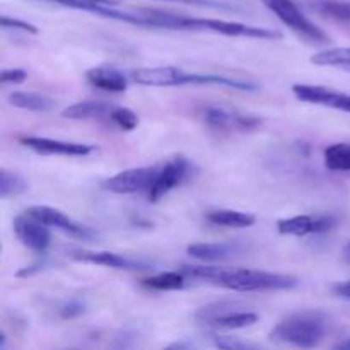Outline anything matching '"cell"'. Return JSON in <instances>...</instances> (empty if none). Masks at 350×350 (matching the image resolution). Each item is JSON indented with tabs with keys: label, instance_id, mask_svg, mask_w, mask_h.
Listing matches in <instances>:
<instances>
[{
	"label": "cell",
	"instance_id": "obj_28",
	"mask_svg": "<svg viewBox=\"0 0 350 350\" xmlns=\"http://www.w3.org/2000/svg\"><path fill=\"white\" fill-rule=\"evenodd\" d=\"M0 26H2L3 29H7V27H12V29H21L27 34H38L36 26H33V24L27 23V21L16 19V17L2 16V19H0Z\"/></svg>",
	"mask_w": 350,
	"mask_h": 350
},
{
	"label": "cell",
	"instance_id": "obj_24",
	"mask_svg": "<svg viewBox=\"0 0 350 350\" xmlns=\"http://www.w3.org/2000/svg\"><path fill=\"white\" fill-rule=\"evenodd\" d=\"M311 62L320 67H334L350 72V48H328L311 57Z\"/></svg>",
	"mask_w": 350,
	"mask_h": 350
},
{
	"label": "cell",
	"instance_id": "obj_36",
	"mask_svg": "<svg viewBox=\"0 0 350 350\" xmlns=\"http://www.w3.org/2000/svg\"><path fill=\"white\" fill-rule=\"evenodd\" d=\"M344 260L347 263H350V241L345 245V248H344Z\"/></svg>",
	"mask_w": 350,
	"mask_h": 350
},
{
	"label": "cell",
	"instance_id": "obj_8",
	"mask_svg": "<svg viewBox=\"0 0 350 350\" xmlns=\"http://www.w3.org/2000/svg\"><path fill=\"white\" fill-rule=\"evenodd\" d=\"M26 214H29L31 217L38 219L40 222L46 224L48 228L60 229V231L67 232V234L74 236L79 239H91L94 238V232L91 231L85 226L79 224V222L72 221L67 214H64L62 211L53 207H48V205H34L26 211Z\"/></svg>",
	"mask_w": 350,
	"mask_h": 350
},
{
	"label": "cell",
	"instance_id": "obj_11",
	"mask_svg": "<svg viewBox=\"0 0 350 350\" xmlns=\"http://www.w3.org/2000/svg\"><path fill=\"white\" fill-rule=\"evenodd\" d=\"M19 142L27 149L38 154H57V156H88L94 152L96 147L89 144L65 142V140H53L46 137H19Z\"/></svg>",
	"mask_w": 350,
	"mask_h": 350
},
{
	"label": "cell",
	"instance_id": "obj_18",
	"mask_svg": "<svg viewBox=\"0 0 350 350\" xmlns=\"http://www.w3.org/2000/svg\"><path fill=\"white\" fill-rule=\"evenodd\" d=\"M207 221L214 226H221V228H250L256 222V217L250 212H239V211H229V208H221V211L208 212Z\"/></svg>",
	"mask_w": 350,
	"mask_h": 350
},
{
	"label": "cell",
	"instance_id": "obj_10",
	"mask_svg": "<svg viewBox=\"0 0 350 350\" xmlns=\"http://www.w3.org/2000/svg\"><path fill=\"white\" fill-rule=\"evenodd\" d=\"M334 215H296L277 222V229L284 236H308L328 232L335 226Z\"/></svg>",
	"mask_w": 350,
	"mask_h": 350
},
{
	"label": "cell",
	"instance_id": "obj_23",
	"mask_svg": "<svg viewBox=\"0 0 350 350\" xmlns=\"http://www.w3.org/2000/svg\"><path fill=\"white\" fill-rule=\"evenodd\" d=\"M325 166L330 171L349 173L350 171V144H332L323 152Z\"/></svg>",
	"mask_w": 350,
	"mask_h": 350
},
{
	"label": "cell",
	"instance_id": "obj_3",
	"mask_svg": "<svg viewBox=\"0 0 350 350\" xmlns=\"http://www.w3.org/2000/svg\"><path fill=\"white\" fill-rule=\"evenodd\" d=\"M325 330V320L320 313H297L280 321L269 337L277 344L311 349L323 340Z\"/></svg>",
	"mask_w": 350,
	"mask_h": 350
},
{
	"label": "cell",
	"instance_id": "obj_15",
	"mask_svg": "<svg viewBox=\"0 0 350 350\" xmlns=\"http://www.w3.org/2000/svg\"><path fill=\"white\" fill-rule=\"evenodd\" d=\"M245 250L241 243H195L187 248V253L202 262H222L238 255Z\"/></svg>",
	"mask_w": 350,
	"mask_h": 350
},
{
	"label": "cell",
	"instance_id": "obj_5",
	"mask_svg": "<svg viewBox=\"0 0 350 350\" xmlns=\"http://www.w3.org/2000/svg\"><path fill=\"white\" fill-rule=\"evenodd\" d=\"M191 167L193 166L190 164V161L183 156L171 157L170 161H166L159 167L156 181H154L149 190L150 202H159L164 195H167L171 190H174L181 183H185L188 180V176H190Z\"/></svg>",
	"mask_w": 350,
	"mask_h": 350
},
{
	"label": "cell",
	"instance_id": "obj_29",
	"mask_svg": "<svg viewBox=\"0 0 350 350\" xmlns=\"http://www.w3.org/2000/svg\"><path fill=\"white\" fill-rule=\"evenodd\" d=\"M53 2H58L67 7H74V9L85 10L89 5H94V3H101V5H118L122 0H53Z\"/></svg>",
	"mask_w": 350,
	"mask_h": 350
},
{
	"label": "cell",
	"instance_id": "obj_32",
	"mask_svg": "<svg viewBox=\"0 0 350 350\" xmlns=\"http://www.w3.org/2000/svg\"><path fill=\"white\" fill-rule=\"evenodd\" d=\"M214 338V345L219 349H248L252 345L248 342L236 340V338L228 337V335H212Z\"/></svg>",
	"mask_w": 350,
	"mask_h": 350
},
{
	"label": "cell",
	"instance_id": "obj_1",
	"mask_svg": "<svg viewBox=\"0 0 350 350\" xmlns=\"http://www.w3.org/2000/svg\"><path fill=\"white\" fill-rule=\"evenodd\" d=\"M185 273L193 279L205 280L214 286L236 293H258V291H289L297 286L296 277L282 273L262 272L250 269H219V267H183Z\"/></svg>",
	"mask_w": 350,
	"mask_h": 350
},
{
	"label": "cell",
	"instance_id": "obj_20",
	"mask_svg": "<svg viewBox=\"0 0 350 350\" xmlns=\"http://www.w3.org/2000/svg\"><path fill=\"white\" fill-rule=\"evenodd\" d=\"M308 5L327 19L350 23V0H311Z\"/></svg>",
	"mask_w": 350,
	"mask_h": 350
},
{
	"label": "cell",
	"instance_id": "obj_13",
	"mask_svg": "<svg viewBox=\"0 0 350 350\" xmlns=\"http://www.w3.org/2000/svg\"><path fill=\"white\" fill-rule=\"evenodd\" d=\"M70 256L77 262L94 263V265L109 267V269H120V270H149L152 269L149 262L137 258H129V256L116 255L111 252H85V250H79V252H72Z\"/></svg>",
	"mask_w": 350,
	"mask_h": 350
},
{
	"label": "cell",
	"instance_id": "obj_35",
	"mask_svg": "<svg viewBox=\"0 0 350 350\" xmlns=\"http://www.w3.org/2000/svg\"><path fill=\"white\" fill-rule=\"evenodd\" d=\"M334 293L338 297H344V299H350V282H340L334 287Z\"/></svg>",
	"mask_w": 350,
	"mask_h": 350
},
{
	"label": "cell",
	"instance_id": "obj_17",
	"mask_svg": "<svg viewBox=\"0 0 350 350\" xmlns=\"http://www.w3.org/2000/svg\"><path fill=\"white\" fill-rule=\"evenodd\" d=\"M115 106L103 101H82L67 106L62 109V116L68 120H91V118H108Z\"/></svg>",
	"mask_w": 350,
	"mask_h": 350
},
{
	"label": "cell",
	"instance_id": "obj_30",
	"mask_svg": "<svg viewBox=\"0 0 350 350\" xmlns=\"http://www.w3.org/2000/svg\"><path fill=\"white\" fill-rule=\"evenodd\" d=\"M167 2H181L188 3V5H200V7H208V9H222V10H234V5L228 2H222V0H167Z\"/></svg>",
	"mask_w": 350,
	"mask_h": 350
},
{
	"label": "cell",
	"instance_id": "obj_4",
	"mask_svg": "<svg viewBox=\"0 0 350 350\" xmlns=\"http://www.w3.org/2000/svg\"><path fill=\"white\" fill-rule=\"evenodd\" d=\"M263 5L269 7L287 27L299 34L301 38L308 40L314 44H327L330 43V38L327 36L320 26L313 23L303 10L299 9L294 0H262Z\"/></svg>",
	"mask_w": 350,
	"mask_h": 350
},
{
	"label": "cell",
	"instance_id": "obj_27",
	"mask_svg": "<svg viewBox=\"0 0 350 350\" xmlns=\"http://www.w3.org/2000/svg\"><path fill=\"white\" fill-rule=\"evenodd\" d=\"M109 120L118 126L123 132H132L139 126V116L129 108H122V106H115L111 109V115H109Z\"/></svg>",
	"mask_w": 350,
	"mask_h": 350
},
{
	"label": "cell",
	"instance_id": "obj_34",
	"mask_svg": "<svg viewBox=\"0 0 350 350\" xmlns=\"http://www.w3.org/2000/svg\"><path fill=\"white\" fill-rule=\"evenodd\" d=\"M44 269H46V262H36V263H33V265L24 267L23 270H19V272H17V277H31Z\"/></svg>",
	"mask_w": 350,
	"mask_h": 350
},
{
	"label": "cell",
	"instance_id": "obj_7",
	"mask_svg": "<svg viewBox=\"0 0 350 350\" xmlns=\"http://www.w3.org/2000/svg\"><path fill=\"white\" fill-rule=\"evenodd\" d=\"M14 232H16L17 239L23 243L26 248H29L31 252L40 253L43 255L48 250L51 241L50 231H48V226L40 222L38 219L31 217L29 214H21L14 219Z\"/></svg>",
	"mask_w": 350,
	"mask_h": 350
},
{
	"label": "cell",
	"instance_id": "obj_26",
	"mask_svg": "<svg viewBox=\"0 0 350 350\" xmlns=\"http://www.w3.org/2000/svg\"><path fill=\"white\" fill-rule=\"evenodd\" d=\"M27 188H29V185L21 174L7 170L0 171V197L2 198L16 197V195L27 191Z\"/></svg>",
	"mask_w": 350,
	"mask_h": 350
},
{
	"label": "cell",
	"instance_id": "obj_31",
	"mask_svg": "<svg viewBox=\"0 0 350 350\" xmlns=\"http://www.w3.org/2000/svg\"><path fill=\"white\" fill-rule=\"evenodd\" d=\"M85 313V306L81 301H68L67 304H64L60 310V317L64 320H74V318H79L81 314Z\"/></svg>",
	"mask_w": 350,
	"mask_h": 350
},
{
	"label": "cell",
	"instance_id": "obj_33",
	"mask_svg": "<svg viewBox=\"0 0 350 350\" xmlns=\"http://www.w3.org/2000/svg\"><path fill=\"white\" fill-rule=\"evenodd\" d=\"M27 79V72L23 68H9V70H2L0 74V82L5 84H21Z\"/></svg>",
	"mask_w": 350,
	"mask_h": 350
},
{
	"label": "cell",
	"instance_id": "obj_12",
	"mask_svg": "<svg viewBox=\"0 0 350 350\" xmlns=\"http://www.w3.org/2000/svg\"><path fill=\"white\" fill-rule=\"evenodd\" d=\"M202 29L221 33L224 36L236 38H253V40H280L282 33L267 27H253L241 23H228L219 19H202Z\"/></svg>",
	"mask_w": 350,
	"mask_h": 350
},
{
	"label": "cell",
	"instance_id": "obj_21",
	"mask_svg": "<svg viewBox=\"0 0 350 350\" xmlns=\"http://www.w3.org/2000/svg\"><path fill=\"white\" fill-rule=\"evenodd\" d=\"M256 321H258V314L253 313V311L236 310L224 314V317L215 318L208 327L217 328V330H243V328L255 325Z\"/></svg>",
	"mask_w": 350,
	"mask_h": 350
},
{
	"label": "cell",
	"instance_id": "obj_2",
	"mask_svg": "<svg viewBox=\"0 0 350 350\" xmlns=\"http://www.w3.org/2000/svg\"><path fill=\"white\" fill-rule=\"evenodd\" d=\"M132 77L137 84L149 85V88H176V85H224V88L236 89V91H256L258 85L255 82L241 81L236 77L211 74H193L185 72L178 67H154V68H137L132 72Z\"/></svg>",
	"mask_w": 350,
	"mask_h": 350
},
{
	"label": "cell",
	"instance_id": "obj_14",
	"mask_svg": "<svg viewBox=\"0 0 350 350\" xmlns=\"http://www.w3.org/2000/svg\"><path fill=\"white\" fill-rule=\"evenodd\" d=\"M204 120L208 126L217 130H252L262 123L258 116L243 115L224 108H207L204 111Z\"/></svg>",
	"mask_w": 350,
	"mask_h": 350
},
{
	"label": "cell",
	"instance_id": "obj_6",
	"mask_svg": "<svg viewBox=\"0 0 350 350\" xmlns=\"http://www.w3.org/2000/svg\"><path fill=\"white\" fill-rule=\"evenodd\" d=\"M157 173H159V167L156 166L132 167V170H125L106 180L105 188L118 195H130L144 190L149 191L156 181Z\"/></svg>",
	"mask_w": 350,
	"mask_h": 350
},
{
	"label": "cell",
	"instance_id": "obj_19",
	"mask_svg": "<svg viewBox=\"0 0 350 350\" xmlns=\"http://www.w3.org/2000/svg\"><path fill=\"white\" fill-rule=\"evenodd\" d=\"M9 103L14 108L27 109V111H51L57 106V103L48 96L40 92H24L17 91L9 96Z\"/></svg>",
	"mask_w": 350,
	"mask_h": 350
},
{
	"label": "cell",
	"instance_id": "obj_16",
	"mask_svg": "<svg viewBox=\"0 0 350 350\" xmlns=\"http://www.w3.org/2000/svg\"><path fill=\"white\" fill-rule=\"evenodd\" d=\"M85 79L94 88L109 92H123L129 88V79L116 68L94 67L85 72Z\"/></svg>",
	"mask_w": 350,
	"mask_h": 350
},
{
	"label": "cell",
	"instance_id": "obj_9",
	"mask_svg": "<svg viewBox=\"0 0 350 350\" xmlns=\"http://www.w3.org/2000/svg\"><path fill=\"white\" fill-rule=\"evenodd\" d=\"M293 94L299 101L311 103V105L327 106V108L338 109V111L350 113V94L338 92L335 89H328L325 85H310V84H294Z\"/></svg>",
	"mask_w": 350,
	"mask_h": 350
},
{
	"label": "cell",
	"instance_id": "obj_22",
	"mask_svg": "<svg viewBox=\"0 0 350 350\" xmlns=\"http://www.w3.org/2000/svg\"><path fill=\"white\" fill-rule=\"evenodd\" d=\"M187 273L183 270H174V272H161L157 275L144 279L142 284L147 289L152 291H180L187 284Z\"/></svg>",
	"mask_w": 350,
	"mask_h": 350
},
{
	"label": "cell",
	"instance_id": "obj_25",
	"mask_svg": "<svg viewBox=\"0 0 350 350\" xmlns=\"http://www.w3.org/2000/svg\"><path fill=\"white\" fill-rule=\"evenodd\" d=\"M236 310H241V304L231 303V301H217V303H211L207 304V306L200 308V310L195 313V320L202 325H211L215 318L224 317V314Z\"/></svg>",
	"mask_w": 350,
	"mask_h": 350
},
{
	"label": "cell",
	"instance_id": "obj_37",
	"mask_svg": "<svg viewBox=\"0 0 350 350\" xmlns=\"http://www.w3.org/2000/svg\"><path fill=\"white\" fill-rule=\"evenodd\" d=\"M338 347H340V349H350V340L349 342H344V344H340V345H338Z\"/></svg>",
	"mask_w": 350,
	"mask_h": 350
}]
</instances>
